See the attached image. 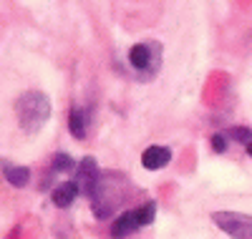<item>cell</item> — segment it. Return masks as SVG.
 Wrapping results in <instances>:
<instances>
[{
    "instance_id": "3",
    "label": "cell",
    "mask_w": 252,
    "mask_h": 239,
    "mask_svg": "<svg viewBox=\"0 0 252 239\" xmlns=\"http://www.w3.org/2000/svg\"><path fill=\"white\" fill-rule=\"evenodd\" d=\"M212 222L232 239H252V216L242 211H215Z\"/></svg>"
},
{
    "instance_id": "9",
    "label": "cell",
    "mask_w": 252,
    "mask_h": 239,
    "mask_svg": "<svg viewBox=\"0 0 252 239\" xmlns=\"http://www.w3.org/2000/svg\"><path fill=\"white\" fill-rule=\"evenodd\" d=\"M3 177H5V181H8L10 186L23 189V186L31 181V169L15 166V164H10V161H3Z\"/></svg>"
},
{
    "instance_id": "12",
    "label": "cell",
    "mask_w": 252,
    "mask_h": 239,
    "mask_svg": "<svg viewBox=\"0 0 252 239\" xmlns=\"http://www.w3.org/2000/svg\"><path fill=\"white\" fill-rule=\"evenodd\" d=\"M227 136L235 139L237 144H250L252 141V131H250V128H245V126H232L227 131Z\"/></svg>"
},
{
    "instance_id": "4",
    "label": "cell",
    "mask_w": 252,
    "mask_h": 239,
    "mask_svg": "<svg viewBox=\"0 0 252 239\" xmlns=\"http://www.w3.org/2000/svg\"><path fill=\"white\" fill-rule=\"evenodd\" d=\"M76 186H78V194H83V197L91 199V194L96 191L98 181H101V171H98V164L94 156H86L81 159L78 166H76Z\"/></svg>"
},
{
    "instance_id": "11",
    "label": "cell",
    "mask_w": 252,
    "mask_h": 239,
    "mask_svg": "<svg viewBox=\"0 0 252 239\" xmlns=\"http://www.w3.org/2000/svg\"><path fill=\"white\" fill-rule=\"evenodd\" d=\"M134 214H136L139 227H149V224L154 222V216H157V204H154V202H146L144 207L134 209Z\"/></svg>"
},
{
    "instance_id": "8",
    "label": "cell",
    "mask_w": 252,
    "mask_h": 239,
    "mask_svg": "<svg viewBox=\"0 0 252 239\" xmlns=\"http://www.w3.org/2000/svg\"><path fill=\"white\" fill-rule=\"evenodd\" d=\"M76 197H78L76 181H63L61 186H56V189L51 191V199H53V204H56L58 209H68V207L76 202Z\"/></svg>"
},
{
    "instance_id": "10",
    "label": "cell",
    "mask_w": 252,
    "mask_h": 239,
    "mask_svg": "<svg viewBox=\"0 0 252 239\" xmlns=\"http://www.w3.org/2000/svg\"><path fill=\"white\" fill-rule=\"evenodd\" d=\"M73 169H76V161L68 154H63V151H58V154L51 159V171H56V174H68Z\"/></svg>"
},
{
    "instance_id": "1",
    "label": "cell",
    "mask_w": 252,
    "mask_h": 239,
    "mask_svg": "<svg viewBox=\"0 0 252 239\" xmlns=\"http://www.w3.org/2000/svg\"><path fill=\"white\" fill-rule=\"evenodd\" d=\"M15 116L26 134H38L51 119V98L43 91H26L15 101Z\"/></svg>"
},
{
    "instance_id": "13",
    "label": "cell",
    "mask_w": 252,
    "mask_h": 239,
    "mask_svg": "<svg viewBox=\"0 0 252 239\" xmlns=\"http://www.w3.org/2000/svg\"><path fill=\"white\" fill-rule=\"evenodd\" d=\"M209 141H212V149L217 151V154H224L227 151V134H215Z\"/></svg>"
},
{
    "instance_id": "2",
    "label": "cell",
    "mask_w": 252,
    "mask_h": 239,
    "mask_svg": "<svg viewBox=\"0 0 252 239\" xmlns=\"http://www.w3.org/2000/svg\"><path fill=\"white\" fill-rule=\"evenodd\" d=\"M129 66L144 81L154 78L159 73V68H161V43L144 40V43L131 46L129 48Z\"/></svg>"
},
{
    "instance_id": "5",
    "label": "cell",
    "mask_w": 252,
    "mask_h": 239,
    "mask_svg": "<svg viewBox=\"0 0 252 239\" xmlns=\"http://www.w3.org/2000/svg\"><path fill=\"white\" fill-rule=\"evenodd\" d=\"M169 161H172V151L166 149V146H149V149L141 154V166L149 169V171L164 169Z\"/></svg>"
},
{
    "instance_id": "7",
    "label": "cell",
    "mask_w": 252,
    "mask_h": 239,
    "mask_svg": "<svg viewBox=\"0 0 252 239\" xmlns=\"http://www.w3.org/2000/svg\"><path fill=\"white\" fill-rule=\"evenodd\" d=\"M68 131L76 139H86V134H89V111H83L81 106H71V111H68Z\"/></svg>"
},
{
    "instance_id": "6",
    "label": "cell",
    "mask_w": 252,
    "mask_h": 239,
    "mask_svg": "<svg viewBox=\"0 0 252 239\" xmlns=\"http://www.w3.org/2000/svg\"><path fill=\"white\" fill-rule=\"evenodd\" d=\"M136 229H141V227H139V222H136V214H134V209H131V211H124V214H119L116 219L111 222V237H114V239H124V237L134 234Z\"/></svg>"
},
{
    "instance_id": "14",
    "label": "cell",
    "mask_w": 252,
    "mask_h": 239,
    "mask_svg": "<svg viewBox=\"0 0 252 239\" xmlns=\"http://www.w3.org/2000/svg\"><path fill=\"white\" fill-rule=\"evenodd\" d=\"M247 154H250V159H252V141L247 144Z\"/></svg>"
}]
</instances>
